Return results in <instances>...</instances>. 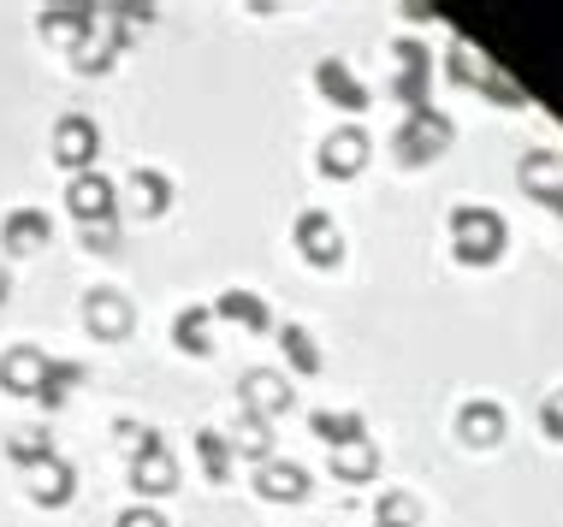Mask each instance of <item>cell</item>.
Here are the masks:
<instances>
[{
    "label": "cell",
    "mask_w": 563,
    "mask_h": 527,
    "mask_svg": "<svg viewBox=\"0 0 563 527\" xmlns=\"http://www.w3.org/2000/svg\"><path fill=\"white\" fill-rule=\"evenodd\" d=\"M505 214L498 208H481V202H456L451 208V255L463 267H493L505 255Z\"/></svg>",
    "instance_id": "6da1fadb"
},
{
    "label": "cell",
    "mask_w": 563,
    "mask_h": 527,
    "mask_svg": "<svg viewBox=\"0 0 563 527\" xmlns=\"http://www.w3.org/2000/svg\"><path fill=\"white\" fill-rule=\"evenodd\" d=\"M131 433L125 450H131V492L136 498H166V492H178V462L173 450H166V439L155 427H119Z\"/></svg>",
    "instance_id": "7a4b0ae2"
},
{
    "label": "cell",
    "mask_w": 563,
    "mask_h": 527,
    "mask_svg": "<svg viewBox=\"0 0 563 527\" xmlns=\"http://www.w3.org/2000/svg\"><path fill=\"white\" fill-rule=\"evenodd\" d=\"M451 143H456V125L439 108H428V113H404L398 137H391V155H398L404 167H428V160H439Z\"/></svg>",
    "instance_id": "3957f363"
},
{
    "label": "cell",
    "mask_w": 563,
    "mask_h": 527,
    "mask_svg": "<svg viewBox=\"0 0 563 527\" xmlns=\"http://www.w3.org/2000/svg\"><path fill=\"white\" fill-rule=\"evenodd\" d=\"M391 59H398V71H391V96L404 101V113H428V108H433V96H428L433 48H421L416 36H404L398 48H391Z\"/></svg>",
    "instance_id": "277c9868"
},
{
    "label": "cell",
    "mask_w": 563,
    "mask_h": 527,
    "mask_svg": "<svg viewBox=\"0 0 563 527\" xmlns=\"http://www.w3.org/2000/svg\"><path fill=\"white\" fill-rule=\"evenodd\" d=\"M238 410L250 415V421H262V427H273V421L291 410V380H285V373H273V368H250L238 380Z\"/></svg>",
    "instance_id": "5b68a950"
},
{
    "label": "cell",
    "mask_w": 563,
    "mask_h": 527,
    "mask_svg": "<svg viewBox=\"0 0 563 527\" xmlns=\"http://www.w3.org/2000/svg\"><path fill=\"white\" fill-rule=\"evenodd\" d=\"M96 155H101V131H96V119H84V113H66L54 125V160L66 167L71 178L78 172H96Z\"/></svg>",
    "instance_id": "8992f818"
},
{
    "label": "cell",
    "mask_w": 563,
    "mask_h": 527,
    "mask_svg": "<svg viewBox=\"0 0 563 527\" xmlns=\"http://www.w3.org/2000/svg\"><path fill=\"white\" fill-rule=\"evenodd\" d=\"M66 208H71V220H78V225H113V220H119V190H113V178L78 172V178L66 184Z\"/></svg>",
    "instance_id": "52a82bcc"
},
{
    "label": "cell",
    "mask_w": 563,
    "mask_h": 527,
    "mask_svg": "<svg viewBox=\"0 0 563 527\" xmlns=\"http://www.w3.org/2000/svg\"><path fill=\"white\" fill-rule=\"evenodd\" d=\"M297 249H302V261H309V267H339V261H344V232H339V220L321 214V208H309V214L297 220Z\"/></svg>",
    "instance_id": "ba28073f"
},
{
    "label": "cell",
    "mask_w": 563,
    "mask_h": 527,
    "mask_svg": "<svg viewBox=\"0 0 563 527\" xmlns=\"http://www.w3.org/2000/svg\"><path fill=\"white\" fill-rule=\"evenodd\" d=\"M516 184L528 190V202L558 208V195H563V155H552V148H528V155L516 160Z\"/></svg>",
    "instance_id": "9c48e42d"
},
{
    "label": "cell",
    "mask_w": 563,
    "mask_h": 527,
    "mask_svg": "<svg viewBox=\"0 0 563 527\" xmlns=\"http://www.w3.org/2000/svg\"><path fill=\"white\" fill-rule=\"evenodd\" d=\"M368 131H356V125H344V131H332V137L321 143V172L327 178H356L362 167H368Z\"/></svg>",
    "instance_id": "30bf717a"
},
{
    "label": "cell",
    "mask_w": 563,
    "mask_h": 527,
    "mask_svg": "<svg viewBox=\"0 0 563 527\" xmlns=\"http://www.w3.org/2000/svg\"><path fill=\"white\" fill-rule=\"evenodd\" d=\"M314 89L344 113H368V89H362V78L344 66V59H321V66H314Z\"/></svg>",
    "instance_id": "8fae6325"
},
{
    "label": "cell",
    "mask_w": 563,
    "mask_h": 527,
    "mask_svg": "<svg viewBox=\"0 0 563 527\" xmlns=\"http://www.w3.org/2000/svg\"><path fill=\"white\" fill-rule=\"evenodd\" d=\"M456 439L475 445V450H493L498 439H505V410H498L493 397H475L456 410Z\"/></svg>",
    "instance_id": "7c38bea8"
},
{
    "label": "cell",
    "mask_w": 563,
    "mask_h": 527,
    "mask_svg": "<svg viewBox=\"0 0 563 527\" xmlns=\"http://www.w3.org/2000/svg\"><path fill=\"white\" fill-rule=\"evenodd\" d=\"M84 326L96 333L101 344H113V338H125L131 333V303L119 291H89V303H84Z\"/></svg>",
    "instance_id": "4fadbf2b"
},
{
    "label": "cell",
    "mask_w": 563,
    "mask_h": 527,
    "mask_svg": "<svg viewBox=\"0 0 563 527\" xmlns=\"http://www.w3.org/2000/svg\"><path fill=\"white\" fill-rule=\"evenodd\" d=\"M255 492H262L267 504H302L309 498V474L297 469V462H262V469H255Z\"/></svg>",
    "instance_id": "5bb4252c"
},
{
    "label": "cell",
    "mask_w": 563,
    "mask_h": 527,
    "mask_svg": "<svg viewBox=\"0 0 563 527\" xmlns=\"http://www.w3.org/2000/svg\"><path fill=\"white\" fill-rule=\"evenodd\" d=\"M54 237V225L42 208H12L7 225H0V244H7V255H30V249H42Z\"/></svg>",
    "instance_id": "9a60e30c"
},
{
    "label": "cell",
    "mask_w": 563,
    "mask_h": 527,
    "mask_svg": "<svg viewBox=\"0 0 563 527\" xmlns=\"http://www.w3.org/2000/svg\"><path fill=\"white\" fill-rule=\"evenodd\" d=\"M48 361H54V356H42L36 344H19V350L0 356V385H7V391H24V397H36V385H42V373H48Z\"/></svg>",
    "instance_id": "2e32d148"
},
{
    "label": "cell",
    "mask_w": 563,
    "mask_h": 527,
    "mask_svg": "<svg viewBox=\"0 0 563 527\" xmlns=\"http://www.w3.org/2000/svg\"><path fill=\"white\" fill-rule=\"evenodd\" d=\"M71 492H78V474H71V462L66 457H48L42 469H30V498H36L42 509H59V504H71Z\"/></svg>",
    "instance_id": "e0dca14e"
},
{
    "label": "cell",
    "mask_w": 563,
    "mask_h": 527,
    "mask_svg": "<svg viewBox=\"0 0 563 527\" xmlns=\"http://www.w3.org/2000/svg\"><path fill=\"white\" fill-rule=\"evenodd\" d=\"M374 474H379L374 439H356V445H339V450H332V480H344V486H368Z\"/></svg>",
    "instance_id": "ac0fdd59"
},
{
    "label": "cell",
    "mask_w": 563,
    "mask_h": 527,
    "mask_svg": "<svg viewBox=\"0 0 563 527\" xmlns=\"http://www.w3.org/2000/svg\"><path fill=\"white\" fill-rule=\"evenodd\" d=\"M309 427H314V439L321 445H356V439H368V421H362L356 410H314L309 415Z\"/></svg>",
    "instance_id": "d6986e66"
},
{
    "label": "cell",
    "mask_w": 563,
    "mask_h": 527,
    "mask_svg": "<svg viewBox=\"0 0 563 527\" xmlns=\"http://www.w3.org/2000/svg\"><path fill=\"white\" fill-rule=\"evenodd\" d=\"M214 314H220V321H232V326H243V333H267V326H273V314H267V303L255 291H225L214 303Z\"/></svg>",
    "instance_id": "ffe728a7"
},
{
    "label": "cell",
    "mask_w": 563,
    "mask_h": 527,
    "mask_svg": "<svg viewBox=\"0 0 563 527\" xmlns=\"http://www.w3.org/2000/svg\"><path fill=\"white\" fill-rule=\"evenodd\" d=\"M125 190H131V208H136L143 220L166 214V202H173V184H166V172H148V167H136Z\"/></svg>",
    "instance_id": "44dd1931"
},
{
    "label": "cell",
    "mask_w": 563,
    "mask_h": 527,
    "mask_svg": "<svg viewBox=\"0 0 563 527\" xmlns=\"http://www.w3.org/2000/svg\"><path fill=\"white\" fill-rule=\"evenodd\" d=\"M101 7H48L42 12V36H66V42H84L96 30Z\"/></svg>",
    "instance_id": "7402d4cb"
},
{
    "label": "cell",
    "mask_w": 563,
    "mask_h": 527,
    "mask_svg": "<svg viewBox=\"0 0 563 527\" xmlns=\"http://www.w3.org/2000/svg\"><path fill=\"white\" fill-rule=\"evenodd\" d=\"M208 321H214V309H178L173 344H178L185 356H208V350H214V338H208Z\"/></svg>",
    "instance_id": "603a6c76"
},
{
    "label": "cell",
    "mask_w": 563,
    "mask_h": 527,
    "mask_svg": "<svg viewBox=\"0 0 563 527\" xmlns=\"http://www.w3.org/2000/svg\"><path fill=\"white\" fill-rule=\"evenodd\" d=\"M71 385H84V361H48V373L36 385V403L42 410H59L71 397Z\"/></svg>",
    "instance_id": "cb8c5ba5"
},
{
    "label": "cell",
    "mask_w": 563,
    "mask_h": 527,
    "mask_svg": "<svg viewBox=\"0 0 563 527\" xmlns=\"http://www.w3.org/2000/svg\"><path fill=\"white\" fill-rule=\"evenodd\" d=\"M196 457H202L208 486H225V480H232V439H225V433H196Z\"/></svg>",
    "instance_id": "d4e9b609"
},
{
    "label": "cell",
    "mask_w": 563,
    "mask_h": 527,
    "mask_svg": "<svg viewBox=\"0 0 563 527\" xmlns=\"http://www.w3.org/2000/svg\"><path fill=\"white\" fill-rule=\"evenodd\" d=\"M451 78L463 83V89H481L486 78H493V59H486V54H475L463 36H451Z\"/></svg>",
    "instance_id": "484cf974"
},
{
    "label": "cell",
    "mask_w": 563,
    "mask_h": 527,
    "mask_svg": "<svg viewBox=\"0 0 563 527\" xmlns=\"http://www.w3.org/2000/svg\"><path fill=\"white\" fill-rule=\"evenodd\" d=\"M7 457L30 474V469H42V462L54 457V439H48L42 427H24V433H12V439H7Z\"/></svg>",
    "instance_id": "4316f807"
},
{
    "label": "cell",
    "mask_w": 563,
    "mask_h": 527,
    "mask_svg": "<svg viewBox=\"0 0 563 527\" xmlns=\"http://www.w3.org/2000/svg\"><path fill=\"white\" fill-rule=\"evenodd\" d=\"M374 522H379V527H416V522H421V504L409 498V492L386 486V492L374 498Z\"/></svg>",
    "instance_id": "83f0119b"
},
{
    "label": "cell",
    "mask_w": 563,
    "mask_h": 527,
    "mask_svg": "<svg viewBox=\"0 0 563 527\" xmlns=\"http://www.w3.org/2000/svg\"><path fill=\"white\" fill-rule=\"evenodd\" d=\"M279 350L297 373H321V350H314L309 326H279Z\"/></svg>",
    "instance_id": "f1b7e54d"
},
{
    "label": "cell",
    "mask_w": 563,
    "mask_h": 527,
    "mask_svg": "<svg viewBox=\"0 0 563 527\" xmlns=\"http://www.w3.org/2000/svg\"><path fill=\"white\" fill-rule=\"evenodd\" d=\"M232 445H238V457H250V462H273V427H262V421H250V415H243Z\"/></svg>",
    "instance_id": "f546056e"
},
{
    "label": "cell",
    "mask_w": 563,
    "mask_h": 527,
    "mask_svg": "<svg viewBox=\"0 0 563 527\" xmlns=\"http://www.w3.org/2000/svg\"><path fill=\"white\" fill-rule=\"evenodd\" d=\"M540 427H545V439H558V445H563V385L540 403Z\"/></svg>",
    "instance_id": "4dcf8cb0"
},
{
    "label": "cell",
    "mask_w": 563,
    "mask_h": 527,
    "mask_svg": "<svg viewBox=\"0 0 563 527\" xmlns=\"http://www.w3.org/2000/svg\"><path fill=\"white\" fill-rule=\"evenodd\" d=\"M481 96H493V101H505V108H516V101H522V89H516V83L505 78V71L493 66V78L481 83Z\"/></svg>",
    "instance_id": "1f68e13d"
},
{
    "label": "cell",
    "mask_w": 563,
    "mask_h": 527,
    "mask_svg": "<svg viewBox=\"0 0 563 527\" xmlns=\"http://www.w3.org/2000/svg\"><path fill=\"white\" fill-rule=\"evenodd\" d=\"M84 249H96V255L119 249V220L113 225H84Z\"/></svg>",
    "instance_id": "d6a6232c"
},
{
    "label": "cell",
    "mask_w": 563,
    "mask_h": 527,
    "mask_svg": "<svg viewBox=\"0 0 563 527\" xmlns=\"http://www.w3.org/2000/svg\"><path fill=\"white\" fill-rule=\"evenodd\" d=\"M113 527H166V516H161V509H148V504H131Z\"/></svg>",
    "instance_id": "836d02e7"
},
{
    "label": "cell",
    "mask_w": 563,
    "mask_h": 527,
    "mask_svg": "<svg viewBox=\"0 0 563 527\" xmlns=\"http://www.w3.org/2000/svg\"><path fill=\"white\" fill-rule=\"evenodd\" d=\"M0 303H7V267H0Z\"/></svg>",
    "instance_id": "e575fe53"
},
{
    "label": "cell",
    "mask_w": 563,
    "mask_h": 527,
    "mask_svg": "<svg viewBox=\"0 0 563 527\" xmlns=\"http://www.w3.org/2000/svg\"><path fill=\"white\" fill-rule=\"evenodd\" d=\"M552 214H563V195H558V208H552Z\"/></svg>",
    "instance_id": "d590c367"
}]
</instances>
